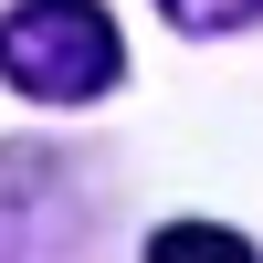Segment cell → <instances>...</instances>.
Returning a JSON list of instances; mask_svg holds the SVG:
<instances>
[{"label": "cell", "mask_w": 263, "mask_h": 263, "mask_svg": "<svg viewBox=\"0 0 263 263\" xmlns=\"http://www.w3.org/2000/svg\"><path fill=\"white\" fill-rule=\"evenodd\" d=\"M0 74L21 95H42V105H84V95H105L126 74V42H116V21L95 0H21L0 21Z\"/></svg>", "instance_id": "obj_1"}, {"label": "cell", "mask_w": 263, "mask_h": 263, "mask_svg": "<svg viewBox=\"0 0 263 263\" xmlns=\"http://www.w3.org/2000/svg\"><path fill=\"white\" fill-rule=\"evenodd\" d=\"M147 263H263L242 232H221V221H168L158 242H147Z\"/></svg>", "instance_id": "obj_2"}, {"label": "cell", "mask_w": 263, "mask_h": 263, "mask_svg": "<svg viewBox=\"0 0 263 263\" xmlns=\"http://www.w3.org/2000/svg\"><path fill=\"white\" fill-rule=\"evenodd\" d=\"M179 32H242V21H263V0H158Z\"/></svg>", "instance_id": "obj_3"}]
</instances>
